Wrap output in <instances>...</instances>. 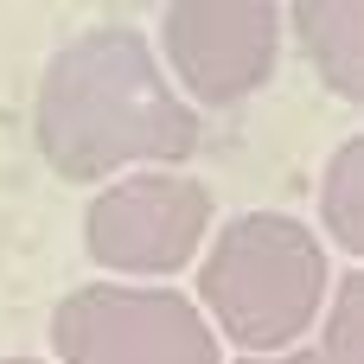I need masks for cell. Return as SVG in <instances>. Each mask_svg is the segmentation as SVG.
<instances>
[{
	"label": "cell",
	"mask_w": 364,
	"mask_h": 364,
	"mask_svg": "<svg viewBox=\"0 0 364 364\" xmlns=\"http://www.w3.org/2000/svg\"><path fill=\"white\" fill-rule=\"evenodd\" d=\"M38 147L58 179H102L134 160L173 166L198 147V115L173 96L134 26H96L45 64Z\"/></svg>",
	"instance_id": "cell-1"
},
{
	"label": "cell",
	"mask_w": 364,
	"mask_h": 364,
	"mask_svg": "<svg viewBox=\"0 0 364 364\" xmlns=\"http://www.w3.org/2000/svg\"><path fill=\"white\" fill-rule=\"evenodd\" d=\"M198 294L218 314L224 339H237L243 352H282L320 314V294H326L320 237L301 218L243 211L218 230L198 269Z\"/></svg>",
	"instance_id": "cell-2"
},
{
	"label": "cell",
	"mask_w": 364,
	"mask_h": 364,
	"mask_svg": "<svg viewBox=\"0 0 364 364\" xmlns=\"http://www.w3.org/2000/svg\"><path fill=\"white\" fill-rule=\"evenodd\" d=\"M51 346L64 364H218V333L173 288L96 282L58 301Z\"/></svg>",
	"instance_id": "cell-3"
},
{
	"label": "cell",
	"mask_w": 364,
	"mask_h": 364,
	"mask_svg": "<svg viewBox=\"0 0 364 364\" xmlns=\"http://www.w3.org/2000/svg\"><path fill=\"white\" fill-rule=\"evenodd\" d=\"M205 224H211V198H205L198 179H186V173H134V179H115L90 205L83 243L115 275H173L205 243Z\"/></svg>",
	"instance_id": "cell-4"
},
{
	"label": "cell",
	"mask_w": 364,
	"mask_h": 364,
	"mask_svg": "<svg viewBox=\"0 0 364 364\" xmlns=\"http://www.w3.org/2000/svg\"><path fill=\"white\" fill-rule=\"evenodd\" d=\"M173 77L198 102H243L275 77V6L262 0H179L160 19Z\"/></svg>",
	"instance_id": "cell-5"
},
{
	"label": "cell",
	"mask_w": 364,
	"mask_h": 364,
	"mask_svg": "<svg viewBox=\"0 0 364 364\" xmlns=\"http://www.w3.org/2000/svg\"><path fill=\"white\" fill-rule=\"evenodd\" d=\"M288 13H294V32L314 70L346 102H364V0H301Z\"/></svg>",
	"instance_id": "cell-6"
},
{
	"label": "cell",
	"mask_w": 364,
	"mask_h": 364,
	"mask_svg": "<svg viewBox=\"0 0 364 364\" xmlns=\"http://www.w3.org/2000/svg\"><path fill=\"white\" fill-rule=\"evenodd\" d=\"M320 224L333 230L339 250L364 256V134L333 154V166L320 179Z\"/></svg>",
	"instance_id": "cell-7"
},
{
	"label": "cell",
	"mask_w": 364,
	"mask_h": 364,
	"mask_svg": "<svg viewBox=\"0 0 364 364\" xmlns=\"http://www.w3.org/2000/svg\"><path fill=\"white\" fill-rule=\"evenodd\" d=\"M320 364H364V269H352L333 294V314L320 333Z\"/></svg>",
	"instance_id": "cell-8"
},
{
	"label": "cell",
	"mask_w": 364,
	"mask_h": 364,
	"mask_svg": "<svg viewBox=\"0 0 364 364\" xmlns=\"http://www.w3.org/2000/svg\"><path fill=\"white\" fill-rule=\"evenodd\" d=\"M243 364H320V352H288V358H243Z\"/></svg>",
	"instance_id": "cell-9"
},
{
	"label": "cell",
	"mask_w": 364,
	"mask_h": 364,
	"mask_svg": "<svg viewBox=\"0 0 364 364\" xmlns=\"http://www.w3.org/2000/svg\"><path fill=\"white\" fill-rule=\"evenodd\" d=\"M0 364H38V358H0Z\"/></svg>",
	"instance_id": "cell-10"
}]
</instances>
